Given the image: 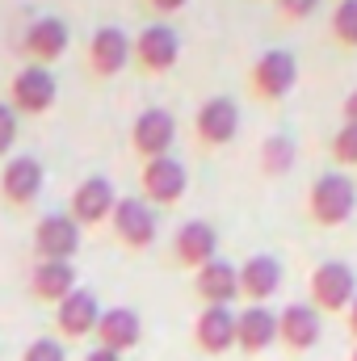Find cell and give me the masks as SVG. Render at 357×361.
Returning <instances> with one entry per match:
<instances>
[{
  "label": "cell",
  "instance_id": "cell-8",
  "mask_svg": "<svg viewBox=\"0 0 357 361\" xmlns=\"http://www.w3.org/2000/svg\"><path fill=\"white\" fill-rule=\"evenodd\" d=\"M139 189H143L139 197L152 202L156 210L160 206H177L181 197H185V189H189V173H185V164H181L177 156H160V160H147L143 164Z\"/></svg>",
  "mask_w": 357,
  "mask_h": 361
},
{
  "label": "cell",
  "instance_id": "cell-22",
  "mask_svg": "<svg viewBox=\"0 0 357 361\" xmlns=\"http://www.w3.org/2000/svg\"><path fill=\"white\" fill-rule=\"evenodd\" d=\"M282 286V261L269 252H253L248 261H240V294L248 302H269Z\"/></svg>",
  "mask_w": 357,
  "mask_h": 361
},
{
  "label": "cell",
  "instance_id": "cell-33",
  "mask_svg": "<svg viewBox=\"0 0 357 361\" xmlns=\"http://www.w3.org/2000/svg\"><path fill=\"white\" fill-rule=\"evenodd\" d=\"M345 324H349V336L357 341V298L349 302V311H345Z\"/></svg>",
  "mask_w": 357,
  "mask_h": 361
},
{
  "label": "cell",
  "instance_id": "cell-17",
  "mask_svg": "<svg viewBox=\"0 0 357 361\" xmlns=\"http://www.w3.org/2000/svg\"><path fill=\"white\" fill-rule=\"evenodd\" d=\"M114 206H118V193H114V185H109L105 177H85L76 189H72L68 214H72L80 227H101V223H109Z\"/></svg>",
  "mask_w": 357,
  "mask_h": 361
},
{
  "label": "cell",
  "instance_id": "cell-10",
  "mask_svg": "<svg viewBox=\"0 0 357 361\" xmlns=\"http://www.w3.org/2000/svg\"><path fill=\"white\" fill-rule=\"evenodd\" d=\"M177 59H181V34L173 25L152 21V25H143V30L135 34V63H139L143 72H152V76L173 72Z\"/></svg>",
  "mask_w": 357,
  "mask_h": 361
},
{
  "label": "cell",
  "instance_id": "cell-12",
  "mask_svg": "<svg viewBox=\"0 0 357 361\" xmlns=\"http://www.w3.org/2000/svg\"><path fill=\"white\" fill-rule=\"evenodd\" d=\"M193 135L206 147H227L240 135V105L231 97H206L193 114Z\"/></svg>",
  "mask_w": 357,
  "mask_h": 361
},
{
  "label": "cell",
  "instance_id": "cell-15",
  "mask_svg": "<svg viewBox=\"0 0 357 361\" xmlns=\"http://www.w3.org/2000/svg\"><path fill=\"white\" fill-rule=\"evenodd\" d=\"M101 298L85 290V286H76L59 307H55V328H59V341H85L97 332V319H101Z\"/></svg>",
  "mask_w": 357,
  "mask_h": 361
},
{
  "label": "cell",
  "instance_id": "cell-11",
  "mask_svg": "<svg viewBox=\"0 0 357 361\" xmlns=\"http://www.w3.org/2000/svg\"><path fill=\"white\" fill-rule=\"evenodd\" d=\"M68 47H72V30H68V21H59V17H38V21H30L25 34H21V55H25L30 63H38V68H51L55 59H63Z\"/></svg>",
  "mask_w": 357,
  "mask_h": 361
},
{
  "label": "cell",
  "instance_id": "cell-2",
  "mask_svg": "<svg viewBox=\"0 0 357 361\" xmlns=\"http://www.w3.org/2000/svg\"><path fill=\"white\" fill-rule=\"evenodd\" d=\"M307 290H311V307L320 315H345L349 302L357 298V273L349 261H324L315 265L311 277H307Z\"/></svg>",
  "mask_w": 357,
  "mask_h": 361
},
{
  "label": "cell",
  "instance_id": "cell-13",
  "mask_svg": "<svg viewBox=\"0 0 357 361\" xmlns=\"http://www.w3.org/2000/svg\"><path fill=\"white\" fill-rule=\"evenodd\" d=\"M219 257V231H214V223H206V219H185L177 231H173V261H177L181 269H202V265H210Z\"/></svg>",
  "mask_w": 357,
  "mask_h": 361
},
{
  "label": "cell",
  "instance_id": "cell-26",
  "mask_svg": "<svg viewBox=\"0 0 357 361\" xmlns=\"http://www.w3.org/2000/svg\"><path fill=\"white\" fill-rule=\"evenodd\" d=\"M332 160L341 169H357V122H341V130L332 135Z\"/></svg>",
  "mask_w": 357,
  "mask_h": 361
},
{
  "label": "cell",
  "instance_id": "cell-18",
  "mask_svg": "<svg viewBox=\"0 0 357 361\" xmlns=\"http://www.w3.org/2000/svg\"><path fill=\"white\" fill-rule=\"evenodd\" d=\"M277 345V311H269V302H248L244 311H236V349L257 357Z\"/></svg>",
  "mask_w": 357,
  "mask_h": 361
},
{
  "label": "cell",
  "instance_id": "cell-16",
  "mask_svg": "<svg viewBox=\"0 0 357 361\" xmlns=\"http://www.w3.org/2000/svg\"><path fill=\"white\" fill-rule=\"evenodd\" d=\"M324 332V315L311 307V302H286L277 311V345H286L290 353H307L315 349Z\"/></svg>",
  "mask_w": 357,
  "mask_h": 361
},
{
  "label": "cell",
  "instance_id": "cell-4",
  "mask_svg": "<svg viewBox=\"0 0 357 361\" xmlns=\"http://www.w3.org/2000/svg\"><path fill=\"white\" fill-rule=\"evenodd\" d=\"M109 227L118 235V244H126L131 252H143L156 244V231H160V214L152 202L143 197H118L114 214H109Z\"/></svg>",
  "mask_w": 357,
  "mask_h": 361
},
{
  "label": "cell",
  "instance_id": "cell-27",
  "mask_svg": "<svg viewBox=\"0 0 357 361\" xmlns=\"http://www.w3.org/2000/svg\"><path fill=\"white\" fill-rule=\"evenodd\" d=\"M21 361H68V349H63L59 336H38V341L25 345Z\"/></svg>",
  "mask_w": 357,
  "mask_h": 361
},
{
  "label": "cell",
  "instance_id": "cell-6",
  "mask_svg": "<svg viewBox=\"0 0 357 361\" xmlns=\"http://www.w3.org/2000/svg\"><path fill=\"white\" fill-rule=\"evenodd\" d=\"M85 240V227L63 210V214H42L34 227V252L38 261H76Z\"/></svg>",
  "mask_w": 357,
  "mask_h": 361
},
{
  "label": "cell",
  "instance_id": "cell-31",
  "mask_svg": "<svg viewBox=\"0 0 357 361\" xmlns=\"http://www.w3.org/2000/svg\"><path fill=\"white\" fill-rule=\"evenodd\" d=\"M147 4H152L156 13H177V8H185V4H189V0H147Z\"/></svg>",
  "mask_w": 357,
  "mask_h": 361
},
{
  "label": "cell",
  "instance_id": "cell-34",
  "mask_svg": "<svg viewBox=\"0 0 357 361\" xmlns=\"http://www.w3.org/2000/svg\"><path fill=\"white\" fill-rule=\"evenodd\" d=\"M349 361H357V345H353V353H349Z\"/></svg>",
  "mask_w": 357,
  "mask_h": 361
},
{
  "label": "cell",
  "instance_id": "cell-14",
  "mask_svg": "<svg viewBox=\"0 0 357 361\" xmlns=\"http://www.w3.org/2000/svg\"><path fill=\"white\" fill-rule=\"evenodd\" d=\"M47 185V169L34 156H8L0 169V197L8 206H34Z\"/></svg>",
  "mask_w": 357,
  "mask_h": 361
},
{
  "label": "cell",
  "instance_id": "cell-7",
  "mask_svg": "<svg viewBox=\"0 0 357 361\" xmlns=\"http://www.w3.org/2000/svg\"><path fill=\"white\" fill-rule=\"evenodd\" d=\"M131 63H135V38H131L122 25H101V30H92V38H89V72L92 76L109 80V76L126 72Z\"/></svg>",
  "mask_w": 357,
  "mask_h": 361
},
{
  "label": "cell",
  "instance_id": "cell-28",
  "mask_svg": "<svg viewBox=\"0 0 357 361\" xmlns=\"http://www.w3.org/2000/svg\"><path fill=\"white\" fill-rule=\"evenodd\" d=\"M17 143V109L8 101H0V156Z\"/></svg>",
  "mask_w": 357,
  "mask_h": 361
},
{
  "label": "cell",
  "instance_id": "cell-24",
  "mask_svg": "<svg viewBox=\"0 0 357 361\" xmlns=\"http://www.w3.org/2000/svg\"><path fill=\"white\" fill-rule=\"evenodd\" d=\"M261 169L269 177H282V173L294 169V139L290 135H269L261 143Z\"/></svg>",
  "mask_w": 357,
  "mask_h": 361
},
{
  "label": "cell",
  "instance_id": "cell-5",
  "mask_svg": "<svg viewBox=\"0 0 357 361\" xmlns=\"http://www.w3.org/2000/svg\"><path fill=\"white\" fill-rule=\"evenodd\" d=\"M173 143H177V118L164 109V105H147L135 126H131V147L135 156L147 164V160H160V156H173Z\"/></svg>",
  "mask_w": 357,
  "mask_h": 361
},
{
  "label": "cell",
  "instance_id": "cell-30",
  "mask_svg": "<svg viewBox=\"0 0 357 361\" xmlns=\"http://www.w3.org/2000/svg\"><path fill=\"white\" fill-rule=\"evenodd\" d=\"M341 118H345V122H357V89L341 101Z\"/></svg>",
  "mask_w": 357,
  "mask_h": 361
},
{
  "label": "cell",
  "instance_id": "cell-23",
  "mask_svg": "<svg viewBox=\"0 0 357 361\" xmlns=\"http://www.w3.org/2000/svg\"><path fill=\"white\" fill-rule=\"evenodd\" d=\"M76 265L72 261H38L34 273H30V294L38 298V302H51V307H59L72 290H76Z\"/></svg>",
  "mask_w": 357,
  "mask_h": 361
},
{
  "label": "cell",
  "instance_id": "cell-19",
  "mask_svg": "<svg viewBox=\"0 0 357 361\" xmlns=\"http://www.w3.org/2000/svg\"><path fill=\"white\" fill-rule=\"evenodd\" d=\"M193 294L202 298V307H231L240 298V265H231L227 257H214L210 265L193 273Z\"/></svg>",
  "mask_w": 357,
  "mask_h": 361
},
{
  "label": "cell",
  "instance_id": "cell-21",
  "mask_svg": "<svg viewBox=\"0 0 357 361\" xmlns=\"http://www.w3.org/2000/svg\"><path fill=\"white\" fill-rule=\"evenodd\" d=\"M193 341L210 357L231 353L236 349V311L231 307H202L193 319Z\"/></svg>",
  "mask_w": 357,
  "mask_h": 361
},
{
  "label": "cell",
  "instance_id": "cell-3",
  "mask_svg": "<svg viewBox=\"0 0 357 361\" xmlns=\"http://www.w3.org/2000/svg\"><path fill=\"white\" fill-rule=\"evenodd\" d=\"M248 85H253V97L257 101H286L294 85H298V59L290 55V51H282V47H273L265 55H257V63H253V72H248Z\"/></svg>",
  "mask_w": 357,
  "mask_h": 361
},
{
  "label": "cell",
  "instance_id": "cell-9",
  "mask_svg": "<svg viewBox=\"0 0 357 361\" xmlns=\"http://www.w3.org/2000/svg\"><path fill=\"white\" fill-rule=\"evenodd\" d=\"M55 97H59V85H55L51 68L25 63V68H21L13 80H8V105H13L17 114H30V118H38V114H47V109L55 105Z\"/></svg>",
  "mask_w": 357,
  "mask_h": 361
},
{
  "label": "cell",
  "instance_id": "cell-29",
  "mask_svg": "<svg viewBox=\"0 0 357 361\" xmlns=\"http://www.w3.org/2000/svg\"><path fill=\"white\" fill-rule=\"evenodd\" d=\"M277 4V13L286 17V21H307L315 8H320V0H273Z\"/></svg>",
  "mask_w": 357,
  "mask_h": 361
},
{
  "label": "cell",
  "instance_id": "cell-32",
  "mask_svg": "<svg viewBox=\"0 0 357 361\" xmlns=\"http://www.w3.org/2000/svg\"><path fill=\"white\" fill-rule=\"evenodd\" d=\"M85 361H122V357H118V353H109V349H101V345H97V349H89V353H85Z\"/></svg>",
  "mask_w": 357,
  "mask_h": 361
},
{
  "label": "cell",
  "instance_id": "cell-20",
  "mask_svg": "<svg viewBox=\"0 0 357 361\" xmlns=\"http://www.w3.org/2000/svg\"><path fill=\"white\" fill-rule=\"evenodd\" d=\"M97 345L101 349H109V353H126V349H135L139 341H143V319H139V311L135 307H105L101 311V319H97Z\"/></svg>",
  "mask_w": 357,
  "mask_h": 361
},
{
  "label": "cell",
  "instance_id": "cell-25",
  "mask_svg": "<svg viewBox=\"0 0 357 361\" xmlns=\"http://www.w3.org/2000/svg\"><path fill=\"white\" fill-rule=\"evenodd\" d=\"M328 30H332V38L341 47H357V0H337L332 4Z\"/></svg>",
  "mask_w": 357,
  "mask_h": 361
},
{
  "label": "cell",
  "instance_id": "cell-1",
  "mask_svg": "<svg viewBox=\"0 0 357 361\" xmlns=\"http://www.w3.org/2000/svg\"><path fill=\"white\" fill-rule=\"evenodd\" d=\"M357 206V180L349 173H320L307 189V214L320 227H345Z\"/></svg>",
  "mask_w": 357,
  "mask_h": 361
}]
</instances>
